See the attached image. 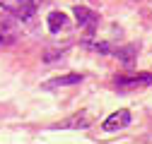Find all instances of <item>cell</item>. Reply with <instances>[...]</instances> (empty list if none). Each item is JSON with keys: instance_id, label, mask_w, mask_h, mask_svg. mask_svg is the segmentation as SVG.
<instances>
[{"instance_id": "cell-1", "label": "cell", "mask_w": 152, "mask_h": 144, "mask_svg": "<svg viewBox=\"0 0 152 144\" xmlns=\"http://www.w3.org/2000/svg\"><path fill=\"white\" fill-rule=\"evenodd\" d=\"M44 0H0V7H3L7 14H12L15 19L27 22L34 17V12L39 10V5Z\"/></svg>"}, {"instance_id": "cell-2", "label": "cell", "mask_w": 152, "mask_h": 144, "mask_svg": "<svg viewBox=\"0 0 152 144\" xmlns=\"http://www.w3.org/2000/svg\"><path fill=\"white\" fill-rule=\"evenodd\" d=\"M116 89L121 91H128V89H140V86H147L152 84V75L150 72H142V75H135V77H116Z\"/></svg>"}, {"instance_id": "cell-3", "label": "cell", "mask_w": 152, "mask_h": 144, "mask_svg": "<svg viewBox=\"0 0 152 144\" xmlns=\"http://www.w3.org/2000/svg\"><path fill=\"white\" fill-rule=\"evenodd\" d=\"M128 122H130V111L121 108V111L111 113V115L104 120V125H102V127H104L106 132H118V130H123V127H126Z\"/></svg>"}, {"instance_id": "cell-4", "label": "cell", "mask_w": 152, "mask_h": 144, "mask_svg": "<svg viewBox=\"0 0 152 144\" xmlns=\"http://www.w3.org/2000/svg\"><path fill=\"white\" fill-rule=\"evenodd\" d=\"M72 12H75V19H77V24H80V27L94 29V24H97V12H92V10L82 7V5H77Z\"/></svg>"}, {"instance_id": "cell-5", "label": "cell", "mask_w": 152, "mask_h": 144, "mask_svg": "<svg viewBox=\"0 0 152 144\" xmlns=\"http://www.w3.org/2000/svg\"><path fill=\"white\" fill-rule=\"evenodd\" d=\"M68 27V14L65 12H51L48 14V31L51 34H61Z\"/></svg>"}, {"instance_id": "cell-6", "label": "cell", "mask_w": 152, "mask_h": 144, "mask_svg": "<svg viewBox=\"0 0 152 144\" xmlns=\"http://www.w3.org/2000/svg\"><path fill=\"white\" fill-rule=\"evenodd\" d=\"M15 41H17V29H15V24L7 22V19H0V43L10 46V43H15Z\"/></svg>"}, {"instance_id": "cell-7", "label": "cell", "mask_w": 152, "mask_h": 144, "mask_svg": "<svg viewBox=\"0 0 152 144\" xmlns=\"http://www.w3.org/2000/svg\"><path fill=\"white\" fill-rule=\"evenodd\" d=\"M82 82V75H63V77H56L53 82H48L46 86L53 89V86H68V84H80Z\"/></svg>"}, {"instance_id": "cell-8", "label": "cell", "mask_w": 152, "mask_h": 144, "mask_svg": "<svg viewBox=\"0 0 152 144\" xmlns=\"http://www.w3.org/2000/svg\"><path fill=\"white\" fill-rule=\"evenodd\" d=\"M116 55L121 58L123 65H133V58H135V46H128V48H116Z\"/></svg>"}]
</instances>
